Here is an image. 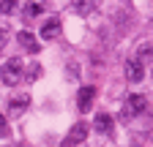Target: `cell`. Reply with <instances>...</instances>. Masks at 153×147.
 Segmentation results:
<instances>
[{
	"mask_svg": "<svg viewBox=\"0 0 153 147\" xmlns=\"http://www.w3.org/2000/svg\"><path fill=\"white\" fill-rule=\"evenodd\" d=\"M71 8H74L76 14H90V11L96 8V3H74Z\"/></svg>",
	"mask_w": 153,
	"mask_h": 147,
	"instance_id": "obj_10",
	"label": "cell"
},
{
	"mask_svg": "<svg viewBox=\"0 0 153 147\" xmlns=\"http://www.w3.org/2000/svg\"><path fill=\"white\" fill-rule=\"evenodd\" d=\"M22 71H25L22 57H11V60L3 63V68H0V79H3V85H16L19 79H22Z\"/></svg>",
	"mask_w": 153,
	"mask_h": 147,
	"instance_id": "obj_1",
	"label": "cell"
},
{
	"mask_svg": "<svg viewBox=\"0 0 153 147\" xmlns=\"http://www.w3.org/2000/svg\"><path fill=\"white\" fill-rule=\"evenodd\" d=\"M57 33H60V25H57V19H49V22H47V25L41 27V35H44L47 41H52Z\"/></svg>",
	"mask_w": 153,
	"mask_h": 147,
	"instance_id": "obj_9",
	"label": "cell"
},
{
	"mask_svg": "<svg viewBox=\"0 0 153 147\" xmlns=\"http://www.w3.org/2000/svg\"><path fill=\"white\" fill-rule=\"evenodd\" d=\"M8 134H11V128H8V120H6L3 115H0V136H3V139H6Z\"/></svg>",
	"mask_w": 153,
	"mask_h": 147,
	"instance_id": "obj_13",
	"label": "cell"
},
{
	"mask_svg": "<svg viewBox=\"0 0 153 147\" xmlns=\"http://www.w3.org/2000/svg\"><path fill=\"white\" fill-rule=\"evenodd\" d=\"M41 11H44V3H27V14L30 16H38Z\"/></svg>",
	"mask_w": 153,
	"mask_h": 147,
	"instance_id": "obj_12",
	"label": "cell"
},
{
	"mask_svg": "<svg viewBox=\"0 0 153 147\" xmlns=\"http://www.w3.org/2000/svg\"><path fill=\"white\" fill-rule=\"evenodd\" d=\"M93 98H96V87H82L79 93H76V109L79 112H88V109L93 106Z\"/></svg>",
	"mask_w": 153,
	"mask_h": 147,
	"instance_id": "obj_5",
	"label": "cell"
},
{
	"mask_svg": "<svg viewBox=\"0 0 153 147\" xmlns=\"http://www.w3.org/2000/svg\"><path fill=\"white\" fill-rule=\"evenodd\" d=\"M128 106H126V112H120V117H128V115H140V112H145V96H140V93H134V96H128V101H126Z\"/></svg>",
	"mask_w": 153,
	"mask_h": 147,
	"instance_id": "obj_4",
	"label": "cell"
},
{
	"mask_svg": "<svg viewBox=\"0 0 153 147\" xmlns=\"http://www.w3.org/2000/svg\"><path fill=\"white\" fill-rule=\"evenodd\" d=\"M0 11H3V14H11V11H14V3H8V0H0Z\"/></svg>",
	"mask_w": 153,
	"mask_h": 147,
	"instance_id": "obj_16",
	"label": "cell"
},
{
	"mask_svg": "<svg viewBox=\"0 0 153 147\" xmlns=\"http://www.w3.org/2000/svg\"><path fill=\"white\" fill-rule=\"evenodd\" d=\"M93 125H96V131L104 134V136H109V134H112V117H109V115H104V112L96 117V123H93Z\"/></svg>",
	"mask_w": 153,
	"mask_h": 147,
	"instance_id": "obj_7",
	"label": "cell"
},
{
	"mask_svg": "<svg viewBox=\"0 0 153 147\" xmlns=\"http://www.w3.org/2000/svg\"><path fill=\"white\" fill-rule=\"evenodd\" d=\"M126 79L134 82V85L145 79V65H142L137 57H128V60H126Z\"/></svg>",
	"mask_w": 153,
	"mask_h": 147,
	"instance_id": "obj_3",
	"label": "cell"
},
{
	"mask_svg": "<svg viewBox=\"0 0 153 147\" xmlns=\"http://www.w3.org/2000/svg\"><path fill=\"white\" fill-rule=\"evenodd\" d=\"M85 139H88V125H85V123H74L71 131H68L66 139H63V147H76V144H82Z\"/></svg>",
	"mask_w": 153,
	"mask_h": 147,
	"instance_id": "obj_2",
	"label": "cell"
},
{
	"mask_svg": "<svg viewBox=\"0 0 153 147\" xmlns=\"http://www.w3.org/2000/svg\"><path fill=\"white\" fill-rule=\"evenodd\" d=\"M8 38H11V35H8V30H6V27H0V52H3V49H6V44H8Z\"/></svg>",
	"mask_w": 153,
	"mask_h": 147,
	"instance_id": "obj_14",
	"label": "cell"
},
{
	"mask_svg": "<svg viewBox=\"0 0 153 147\" xmlns=\"http://www.w3.org/2000/svg\"><path fill=\"white\" fill-rule=\"evenodd\" d=\"M150 54H153V46H142V49H140V57H137V60L142 63L145 57H150Z\"/></svg>",
	"mask_w": 153,
	"mask_h": 147,
	"instance_id": "obj_15",
	"label": "cell"
},
{
	"mask_svg": "<svg viewBox=\"0 0 153 147\" xmlns=\"http://www.w3.org/2000/svg\"><path fill=\"white\" fill-rule=\"evenodd\" d=\"M16 38H19V44H22L30 54H38V52H41V44H38V38H36V35L33 33H27V30H19V35H16Z\"/></svg>",
	"mask_w": 153,
	"mask_h": 147,
	"instance_id": "obj_6",
	"label": "cell"
},
{
	"mask_svg": "<svg viewBox=\"0 0 153 147\" xmlns=\"http://www.w3.org/2000/svg\"><path fill=\"white\" fill-rule=\"evenodd\" d=\"M27 106H30V96H19V98H14L8 104V112L11 115H19V112H25Z\"/></svg>",
	"mask_w": 153,
	"mask_h": 147,
	"instance_id": "obj_8",
	"label": "cell"
},
{
	"mask_svg": "<svg viewBox=\"0 0 153 147\" xmlns=\"http://www.w3.org/2000/svg\"><path fill=\"white\" fill-rule=\"evenodd\" d=\"M38 76H41V65H30V71H27L25 79H27V82H36Z\"/></svg>",
	"mask_w": 153,
	"mask_h": 147,
	"instance_id": "obj_11",
	"label": "cell"
}]
</instances>
